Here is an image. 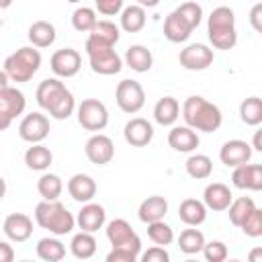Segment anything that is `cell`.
<instances>
[{
  "label": "cell",
  "mask_w": 262,
  "mask_h": 262,
  "mask_svg": "<svg viewBox=\"0 0 262 262\" xmlns=\"http://www.w3.org/2000/svg\"><path fill=\"white\" fill-rule=\"evenodd\" d=\"M182 119L194 131L213 133V131H217L221 127L223 115H221L219 106L209 102L207 98H203V96H188L182 102Z\"/></svg>",
  "instance_id": "6da1fadb"
},
{
  "label": "cell",
  "mask_w": 262,
  "mask_h": 262,
  "mask_svg": "<svg viewBox=\"0 0 262 262\" xmlns=\"http://www.w3.org/2000/svg\"><path fill=\"white\" fill-rule=\"evenodd\" d=\"M207 35L215 49H233L237 43V31H235V14L229 6H217L209 14L207 20Z\"/></svg>",
  "instance_id": "7a4b0ae2"
},
{
  "label": "cell",
  "mask_w": 262,
  "mask_h": 262,
  "mask_svg": "<svg viewBox=\"0 0 262 262\" xmlns=\"http://www.w3.org/2000/svg\"><path fill=\"white\" fill-rule=\"evenodd\" d=\"M35 221L39 227L47 229L57 237L72 233L76 225V217L66 209V205H61L59 201H45V199L35 207Z\"/></svg>",
  "instance_id": "3957f363"
},
{
  "label": "cell",
  "mask_w": 262,
  "mask_h": 262,
  "mask_svg": "<svg viewBox=\"0 0 262 262\" xmlns=\"http://www.w3.org/2000/svg\"><path fill=\"white\" fill-rule=\"evenodd\" d=\"M41 53L37 47L33 45H27V47H20L16 49L14 53H10L6 59H4V72L8 76V80L12 82H29L41 68Z\"/></svg>",
  "instance_id": "277c9868"
},
{
  "label": "cell",
  "mask_w": 262,
  "mask_h": 262,
  "mask_svg": "<svg viewBox=\"0 0 262 262\" xmlns=\"http://www.w3.org/2000/svg\"><path fill=\"white\" fill-rule=\"evenodd\" d=\"M115 45H106L102 41H96L92 37L86 39V53L90 61V70L100 76H113L123 70L121 55L113 49Z\"/></svg>",
  "instance_id": "5b68a950"
},
{
  "label": "cell",
  "mask_w": 262,
  "mask_h": 262,
  "mask_svg": "<svg viewBox=\"0 0 262 262\" xmlns=\"http://www.w3.org/2000/svg\"><path fill=\"white\" fill-rule=\"evenodd\" d=\"M76 115H78V123L86 131L98 133L108 125V108L98 98H84L78 104Z\"/></svg>",
  "instance_id": "8992f818"
},
{
  "label": "cell",
  "mask_w": 262,
  "mask_h": 262,
  "mask_svg": "<svg viewBox=\"0 0 262 262\" xmlns=\"http://www.w3.org/2000/svg\"><path fill=\"white\" fill-rule=\"evenodd\" d=\"M106 237L111 242L113 248H123V250H129L133 254L139 256L141 252V239L139 235L133 231L131 223L125 221V219H113L106 223Z\"/></svg>",
  "instance_id": "52a82bcc"
},
{
  "label": "cell",
  "mask_w": 262,
  "mask_h": 262,
  "mask_svg": "<svg viewBox=\"0 0 262 262\" xmlns=\"http://www.w3.org/2000/svg\"><path fill=\"white\" fill-rule=\"evenodd\" d=\"M115 100L123 113L135 115L145 104V90L135 80H121L117 84V90H115Z\"/></svg>",
  "instance_id": "ba28073f"
},
{
  "label": "cell",
  "mask_w": 262,
  "mask_h": 262,
  "mask_svg": "<svg viewBox=\"0 0 262 262\" xmlns=\"http://www.w3.org/2000/svg\"><path fill=\"white\" fill-rule=\"evenodd\" d=\"M27 100L25 94L14 88V86H6L0 90V131L8 129L12 125V121L25 113Z\"/></svg>",
  "instance_id": "9c48e42d"
},
{
  "label": "cell",
  "mask_w": 262,
  "mask_h": 262,
  "mask_svg": "<svg viewBox=\"0 0 262 262\" xmlns=\"http://www.w3.org/2000/svg\"><path fill=\"white\" fill-rule=\"evenodd\" d=\"M215 55H213V49L203 45V43H190L186 45L184 49H180L178 53V61L184 70L188 72H201V70H207L211 63H213Z\"/></svg>",
  "instance_id": "30bf717a"
},
{
  "label": "cell",
  "mask_w": 262,
  "mask_h": 262,
  "mask_svg": "<svg viewBox=\"0 0 262 262\" xmlns=\"http://www.w3.org/2000/svg\"><path fill=\"white\" fill-rule=\"evenodd\" d=\"M18 135L27 143H41L49 135V119L39 111L25 115L18 125Z\"/></svg>",
  "instance_id": "8fae6325"
},
{
  "label": "cell",
  "mask_w": 262,
  "mask_h": 262,
  "mask_svg": "<svg viewBox=\"0 0 262 262\" xmlns=\"http://www.w3.org/2000/svg\"><path fill=\"white\" fill-rule=\"evenodd\" d=\"M49 66H51V72L57 78H72L82 68V55L72 47H63V49H57L51 55Z\"/></svg>",
  "instance_id": "7c38bea8"
},
{
  "label": "cell",
  "mask_w": 262,
  "mask_h": 262,
  "mask_svg": "<svg viewBox=\"0 0 262 262\" xmlns=\"http://www.w3.org/2000/svg\"><path fill=\"white\" fill-rule=\"evenodd\" d=\"M84 151H86V158L96 164V166H104L113 160L115 156V145H113V139L104 133H94L86 145H84Z\"/></svg>",
  "instance_id": "4fadbf2b"
},
{
  "label": "cell",
  "mask_w": 262,
  "mask_h": 262,
  "mask_svg": "<svg viewBox=\"0 0 262 262\" xmlns=\"http://www.w3.org/2000/svg\"><path fill=\"white\" fill-rule=\"evenodd\" d=\"M231 182L239 190H262V166L260 164H239L233 168Z\"/></svg>",
  "instance_id": "5bb4252c"
},
{
  "label": "cell",
  "mask_w": 262,
  "mask_h": 262,
  "mask_svg": "<svg viewBox=\"0 0 262 262\" xmlns=\"http://www.w3.org/2000/svg\"><path fill=\"white\" fill-rule=\"evenodd\" d=\"M252 145L244 139H229L221 145L219 149V160L221 164H225L227 168H235L239 164H246L252 160Z\"/></svg>",
  "instance_id": "9a60e30c"
},
{
  "label": "cell",
  "mask_w": 262,
  "mask_h": 262,
  "mask_svg": "<svg viewBox=\"0 0 262 262\" xmlns=\"http://www.w3.org/2000/svg\"><path fill=\"white\" fill-rule=\"evenodd\" d=\"M123 135L131 147H145L154 139V125L143 117H135V119L127 121Z\"/></svg>",
  "instance_id": "2e32d148"
},
{
  "label": "cell",
  "mask_w": 262,
  "mask_h": 262,
  "mask_svg": "<svg viewBox=\"0 0 262 262\" xmlns=\"http://www.w3.org/2000/svg\"><path fill=\"white\" fill-rule=\"evenodd\" d=\"M2 231L10 242H27L33 235V219L25 213H10L2 223Z\"/></svg>",
  "instance_id": "e0dca14e"
},
{
  "label": "cell",
  "mask_w": 262,
  "mask_h": 262,
  "mask_svg": "<svg viewBox=\"0 0 262 262\" xmlns=\"http://www.w3.org/2000/svg\"><path fill=\"white\" fill-rule=\"evenodd\" d=\"M76 223H78V227H80L82 231L94 233V231L102 229V225L106 223V211H104L102 205L88 201V203L78 211Z\"/></svg>",
  "instance_id": "ac0fdd59"
},
{
  "label": "cell",
  "mask_w": 262,
  "mask_h": 262,
  "mask_svg": "<svg viewBox=\"0 0 262 262\" xmlns=\"http://www.w3.org/2000/svg\"><path fill=\"white\" fill-rule=\"evenodd\" d=\"M168 143L174 151H180V154H192L201 139H199V133L194 129H190L188 125H182V127H172L170 133H168Z\"/></svg>",
  "instance_id": "d6986e66"
},
{
  "label": "cell",
  "mask_w": 262,
  "mask_h": 262,
  "mask_svg": "<svg viewBox=\"0 0 262 262\" xmlns=\"http://www.w3.org/2000/svg\"><path fill=\"white\" fill-rule=\"evenodd\" d=\"M231 201H233V194L229 186H225L223 182H211L203 190V203L211 211H225Z\"/></svg>",
  "instance_id": "ffe728a7"
},
{
  "label": "cell",
  "mask_w": 262,
  "mask_h": 262,
  "mask_svg": "<svg viewBox=\"0 0 262 262\" xmlns=\"http://www.w3.org/2000/svg\"><path fill=\"white\" fill-rule=\"evenodd\" d=\"M66 90H68V88H66L63 82H59L57 78H47V80H43V82L37 86V92H35L37 104H39L43 111L49 113V108L57 102V98H59Z\"/></svg>",
  "instance_id": "44dd1931"
},
{
  "label": "cell",
  "mask_w": 262,
  "mask_h": 262,
  "mask_svg": "<svg viewBox=\"0 0 262 262\" xmlns=\"http://www.w3.org/2000/svg\"><path fill=\"white\" fill-rule=\"evenodd\" d=\"M68 192L78 203H88L96 194V182L88 174H74L68 180Z\"/></svg>",
  "instance_id": "7402d4cb"
},
{
  "label": "cell",
  "mask_w": 262,
  "mask_h": 262,
  "mask_svg": "<svg viewBox=\"0 0 262 262\" xmlns=\"http://www.w3.org/2000/svg\"><path fill=\"white\" fill-rule=\"evenodd\" d=\"M168 213V201L160 194H151L145 201H141L139 209H137V217L143 223H151V221H160L164 219Z\"/></svg>",
  "instance_id": "603a6c76"
},
{
  "label": "cell",
  "mask_w": 262,
  "mask_h": 262,
  "mask_svg": "<svg viewBox=\"0 0 262 262\" xmlns=\"http://www.w3.org/2000/svg\"><path fill=\"white\" fill-rule=\"evenodd\" d=\"M125 63H127L133 72H139V74L149 72L151 66H154V53H151V49H147L145 45H139V43L129 45L127 51H125Z\"/></svg>",
  "instance_id": "cb8c5ba5"
},
{
  "label": "cell",
  "mask_w": 262,
  "mask_h": 262,
  "mask_svg": "<svg viewBox=\"0 0 262 262\" xmlns=\"http://www.w3.org/2000/svg\"><path fill=\"white\" fill-rule=\"evenodd\" d=\"M180 117V104L174 96H164L154 106V119L162 127H172Z\"/></svg>",
  "instance_id": "d4e9b609"
},
{
  "label": "cell",
  "mask_w": 262,
  "mask_h": 262,
  "mask_svg": "<svg viewBox=\"0 0 262 262\" xmlns=\"http://www.w3.org/2000/svg\"><path fill=\"white\" fill-rule=\"evenodd\" d=\"M178 217H180L182 223L196 227V225L205 223V219H207V207L199 199H184L180 203V207H178Z\"/></svg>",
  "instance_id": "484cf974"
},
{
  "label": "cell",
  "mask_w": 262,
  "mask_h": 262,
  "mask_svg": "<svg viewBox=\"0 0 262 262\" xmlns=\"http://www.w3.org/2000/svg\"><path fill=\"white\" fill-rule=\"evenodd\" d=\"M192 31L194 29H190L174 10L164 20V37L170 43H184V41H188V37L192 35Z\"/></svg>",
  "instance_id": "4316f807"
},
{
  "label": "cell",
  "mask_w": 262,
  "mask_h": 262,
  "mask_svg": "<svg viewBox=\"0 0 262 262\" xmlns=\"http://www.w3.org/2000/svg\"><path fill=\"white\" fill-rule=\"evenodd\" d=\"M29 41L33 47H49L55 43V27L47 20H35L31 27H29V33H27Z\"/></svg>",
  "instance_id": "83f0119b"
},
{
  "label": "cell",
  "mask_w": 262,
  "mask_h": 262,
  "mask_svg": "<svg viewBox=\"0 0 262 262\" xmlns=\"http://www.w3.org/2000/svg\"><path fill=\"white\" fill-rule=\"evenodd\" d=\"M53 162V154L49 151V147L41 145V143H31V147L25 151V164L29 170L35 172H45Z\"/></svg>",
  "instance_id": "f1b7e54d"
},
{
  "label": "cell",
  "mask_w": 262,
  "mask_h": 262,
  "mask_svg": "<svg viewBox=\"0 0 262 262\" xmlns=\"http://www.w3.org/2000/svg\"><path fill=\"white\" fill-rule=\"evenodd\" d=\"M145 8L139 4H131L121 10V29L127 33H139L145 27Z\"/></svg>",
  "instance_id": "f546056e"
},
{
  "label": "cell",
  "mask_w": 262,
  "mask_h": 262,
  "mask_svg": "<svg viewBox=\"0 0 262 262\" xmlns=\"http://www.w3.org/2000/svg\"><path fill=\"white\" fill-rule=\"evenodd\" d=\"M184 170L190 178L194 180H205L213 174V162L205 154H190L188 160L184 162Z\"/></svg>",
  "instance_id": "4dcf8cb0"
},
{
  "label": "cell",
  "mask_w": 262,
  "mask_h": 262,
  "mask_svg": "<svg viewBox=\"0 0 262 262\" xmlns=\"http://www.w3.org/2000/svg\"><path fill=\"white\" fill-rule=\"evenodd\" d=\"M70 252L74 254V258L78 260H88L96 254V239L92 233L88 231H80L72 237L70 242Z\"/></svg>",
  "instance_id": "1f68e13d"
},
{
  "label": "cell",
  "mask_w": 262,
  "mask_h": 262,
  "mask_svg": "<svg viewBox=\"0 0 262 262\" xmlns=\"http://www.w3.org/2000/svg\"><path fill=\"white\" fill-rule=\"evenodd\" d=\"M37 256L45 262H59L66 256V244L55 237H43L37 242Z\"/></svg>",
  "instance_id": "d6a6232c"
},
{
  "label": "cell",
  "mask_w": 262,
  "mask_h": 262,
  "mask_svg": "<svg viewBox=\"0 0 262 262\" xmlns=\"http://www.w3.org/2000/svg\"><path fill=\"white\" fill-rule=\"evenodd\" d=\"M239 119L250 127H258L262 123V98L260 96L244 98L239 104Z\"/></svg>",
  "instance_id": "836d02e7"
},
{
  "label": "cell",
  "mask_w": 262,
  "mask_h": 262,
  "mask_svg": "<svg viewBox=\"0 0 262 262\" xmlns=\"http://www.w3.org/2000/svg\"><path fill=\"white\" fill-rule=\"evenodd\" d=\"M176 242H178L180 252L192 256V254H199V252L203 250V246H205V235H203V231H199V229H194L192 225H188V229H184V231L178 235Z\"/></svg>",
  "instance_id": "e575fe53"
},
{
  "label": "cell",
  "mask_w": 262,
  "mask_h": 262,
  "mask_svg": "<svg viewBox=\"0 0 262 262\" xmlns=\"http://www.w3.org/2000/svg\"><path fill=\"white\" fill-rule=\"evenodd\" d=\"M37 190H39V194L45 201H57L59 194H61V190H63V182H61V178L57 174L45 172L37 180Z\"/></svg>",
  "instance_id": "d590c367"
},
{
  "label": "cell",
  "mask_w": 262,
  "mask_h": 262,
  "mask_svg": "<svg viewBox=\"0 0 262 262\" xmlns=\"http://www.w3.org/2000/svg\"><path fill=\"white\" fill-rule=\"evenodd\" d=\"M88 37H92L96 41H102L106 45H115L119 41L121 33H119V27L113 20H96V25L88 31Z\"/></svg>",
  "instance_id": "8d00e7d4"
},
{
  "label": "cell",
  "mask_w": 262,
  "mask_h": 262,
  "mask_svg": "<svg viewBox=\"0 0 262 262\" xmlns=\"http://www.w3.org/2000/svg\"><path fill=\"white\" fill-rule=\"evenodd\" d=\"M254 209H256L254 199H250V196H239V199L231 201L225 211H229V213H227V215H229V221H231L235 227H239V225L244 223V219H246Z\"/></svg>",
  "instance_id": "74e56055"
},
{
  "label": "cell",
  "mask_w": 262,
  "mask_h": 262,
  "mask_svg": "<svg viewBox=\"0 0 262 262\" xmlns=\"http://www.w3.org/2000/svg\"><path fill=\"white\" fill-rule=\"evenodd\" d=\"M147 235L156 246H170L174 242V229L164 219L147 223Z\"/></svg>",
  "instance_id": "f35d334b"
},
{
  "label": "cell",
  "mask_w": 262,
  "mask_h": 262,
  "mask_svg": "<svg viewBox=\"0 0 262 262\" xmlns=\"http://www.w3.org/2000/svg\"><path fill=\"white\" fill-rule=\"evenodd\" d=\"M96 12L94 8H88V6H80L72 12V27L80 33H88L94 25H96Z\"/></svg>",
  "instance_id": "ab89813d"
},
{
  "label": "cell",
  "mask_w": 262,
  "mask_h": 262,
  "mask_svg": "<svg viewBox=\"0 0 262 262\" xmlns=\"http://www.w3.org/2000/svg\"><path fill=\"white\" fill-rule=\"evenodd\" d=\"M190 29H196L199 25H201V20H203V8H201V4H196V2H182L180 6H176V10H174Z\"/></svg>",
  "instance_id": "60d3db41"
},
{
  "label": "cell",
  "mask_w": 262,
  "mask_h": 262,
  "mask_svg": "<svg viewBox=\"0 0 262 262\" xmlns=\"http://www.w3.org/2000/svg\"><path fill=\"white\" fill-rule=\"evenodd\" d=\"M76 111V100H74V94L70 92V90H66L59 98H57V102L49 108V115L53 117V119H57V121H63V119H68L72 113Z\"/></svg>",
  "instance_id": "b9f144b4"
},
{
  "label": "cell",
  "mask_w": 262,
  "mask_h": 262,
  "mask_svg": "<svg viewBox=\"0 0 262 262\" xmlns=\"http://www.w3.org/2000/svg\"><path fill=\"white\" fill-rule=\"evenodd\" d=\"M239 229H242L244 235H248V237H260V235H262V211L256 207V209L244 219V223L239 225Z\"/></svg>",
  "instance_id": "7bdbcfd3"
},
{
  "label": "cell",
  "mask_w": 262,
  "mask_h": 262,
  "mask_svg": "<svg viewBox=\"0 0 262 262\" xmlns=\"http://www.w3.org/2000/svg\"><path fill=\"white\" fill-rule=\"evenodd\" d=\"M203 256L207 262H223L227 258V246L221 242V239H211V242H205L203 246Z\"/></svg>",
  "instance_id": "ee69618b"
},
{
  "label": "cell",
  "mask_w": 262,
  "mask_h": 262,
  "mask_svg": "<svg viewBox=\"0 0 262 262\" xmlns=\"http://www.w3.org/2000/svg\"><path fill=\"white\" fill-rule=\"evenodd\" d=\"M94 6L104 16H115L123 10V0H94Z\"/></svg>",
  "instance_id": "f6af8a7d"
},
{
  "label": "cell",
  "mask_w": 262,
  "mask_h": 262,
  "mask_svg": "<svg viewBox=\"0 0 262 262\" xmlns=\"http://www.w3.org/2000/svg\"><path fill=\"white\" fill-rule=\"evenodd\" d=\"M141 260L143 262H168L170 260V254L166 252L164 246H151L147 252L141 254Z\"/></svg>",
  "instance_id": "bcb514c9"
},
{
  "label": "cell",
  "mask_w": 262,
  "mask_h": 262,
  "mask_svg": "<svg viewBox=\"0 0 262 262\" xmlns=\"http://www.w3.org/2000/svg\"><path fill=\"white\" fill-rule=\"evenodd\" d=\"M139 256L129 252V250H123V248H113L108 254H106V262H135Z\"/></svg>",
  "instance_id": "7dc6e473"
},
{
  "label": "cell",
  "mask_w": 262,
  "mask_h": 262,
  "mask_svg": "<svg viewBox=\"0 0 262 262\" xmlns=\"http://www.w3.org/2000/svg\"><path fill=\"white\" fill-rule=\"evenodd\" d=\"M250 23H252V27H254L256 33L262 31V4L260 2L254 4V8L250 10Z\"/></svg>",
  "instance_id": "c3c4849f"
},
{
  "label": "cell",
  "mask_w": 262,
  "mask_h": 262,
  "mask_svg": "<svg viewBox=\"0 0 262 262\" xmlns=\"http://www.w3.org/2000/svg\"><path fill=\"white\" fill-rule=\"evenodd\" d=\"M14 260V250L8 242L0 239V262H12Z\"/></svg>",
  "instance_id": "681fc988"
},
{
  "label": "cell",
  "mask_w": 262,
  "mask_h": 262,
  "mask_svg": "<svg viewBox=\"0 0 262 262\" xmlns=\"http://www.w3.org/2000/svg\"><path fill=\"white\" fill-rule=\"evenodd\" d=\"M137 4L143 6V8H154V6L160 4V0H137Z\"/></svg>",
  "instance_id": "f907efd6"
},
{
  "label": "cell",
  "mask_w": 262,
  "mask_h": 262,
  "mask_svg": "<svg viewBox=\"0 0 262 262\" xmlns=\"http://www.w3.org/2000/svg\"><path fill=\"white\" fill-rule=\"evenodd\" d=\"M252 149H256V151H262V145H260V131H256V135H254V143H252Z\"/></svg>",
  "instance_id": "816d5d0a"
},
{
  "label": "cell",
  "mask_w": 262,
  "mask_h": 262,
  "mask_svg": "<svg viewBox=\"0 0 262 262\" xmlns=\"http://www.w3.org/2000/svg\"><path fill=\"white\" fill-rule=\"evenodd\" d=\"M260 258H262V250L256 248V250L250 254V260H252V262H260Z\"/></svg>",
  "instance_id": "f5cc1de1"
},
{
  "label": "cell",
  "mask_w": 262,
  "mask_h": 262,
  "mask_svg": "<svg viewBox=\"0 0 262 262\" xmlns=\"http://www.w3.org/2000/svg\"><path fill=\"white\" fill-rule=\"evenodd\" d=\"M6 86H8V76H6L4 70H0V90L6 88Z\"/></svg>",
  "instance_id": "db71d44e"
},
{
  "label": "cell",
  "mask_w": 262,
  "mask_h": 262,
  "mask_svg": "<svg viewBox=\"0 0 262 262\" xmlns=\"http://www.w3.org/2000/svg\"><path fill=\"white\" fill-rule=\"evenodd\" d=\"M4 194H6V180L0 176V201L4 199Z\"/></svg>",
  "instance_id": "11a10c76"
},
{
  "label": "cell",
  "mask_w": 262,
  "mask_h": 262,
  "mask_svg": "<svg viewBox=\"0 0 262 262\" xmlns=\"http://www.w3.org/2000/svg\"><path fill=\"white\" fill-rule=\"evenodd\" d=\"M12 4V0H0V8H8Z\"/></svg>",
  "instance_id": "9f6ffc18"
},
{
  "label": "cell",
  "mask_w": 262,
  "mask_h": 262,
  "mask_svg": "<svg viewBox=\"0 0 262 262\" xmlns=\"http://www.w3.org/2000/svg\"><path fill=\"white\" fill-rule=\"evenodd\" d=\"M68 2H72V4H76V2H80V0H68Z\"/></svg>",
  "instance_id": "6f0895ef"
}]
</instances>
